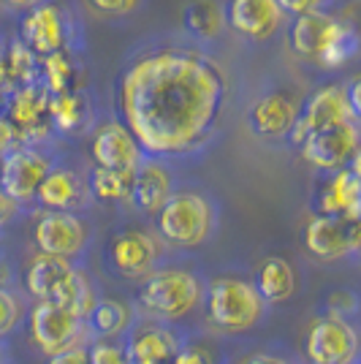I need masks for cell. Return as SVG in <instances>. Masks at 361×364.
<instances>
[{
    "label": "cell",
    "mask_w": 361,
    "mask_h": 364,
    "mask_svg": "<svg viewBox=\"0 0 361 364\" xmlns=\"http://www.w3.org/2000/svg\"><path fill=\"white\" fill-rule=\"evenodd\" d=\"M228 82L198 49L163 46L139 55L117 82V112L144 155L174 158L201 150L217 131Z\"/></svg>",
    "instance_id": "6da1fadb"
},
{
    "label": "cell",
    "mask_w": 361,
    "mask_h": 364,
    "mask_svg": "<svg viewBox=\"0 0 361 364\" xmlns=\"http://www.w3.org/2000/svg\"><path fill=\"white\" fill-rule=\"evenodd\" d=\"M207 280L185 267H161L141 280L136 291V316L182 326L190 316L204 310Z\"/></svg>",
    "instance_id": "7a4b0ae2"
},
{
    "label": "cell",
    "mask_w": 361,
    "mask_h": 364,
    "mask_svg": "<svg viewBox=\"0 0 361 364\" xmlns=\"http://www.w3.org/2000/svg\"><path fill=\"white\" fill-rule=\"evenodd\" d=\"M269 304L258 294L253 277L239 272H220L207 280L204 296V323L215 334H244L258 329L266 316Z\"/></svg>",
    "instance_id": "3957f363"
},
{
    "label": "cell",
    "mask_w": 361,
    "mask_h": 364,
    "mask_svg": "<svg viewBox=\"0 0 361 364\" xmlns=\"http://www.w3.org/2000/svg\"><path fill=\"white\" fill-rule=\"evenodd\" d=\"M155 226L163 245L193 250L212 240L217 226V210L212 198L198 191H174L163 210L155 215Z\"/></svg>",
    "instance_id": "277c9868"
},
{
    "label": "cell",
    "mask_w": 361,
    "mask_h": 364,
    "mask_svg": "<svg viewBox=\"0 0 361 364\" xmlns=\"http://www.w3.org/2000/svg\"><path fill=\"white\" fill-rule=\"evenodd\" d=\"M307 364H361V321L323 313L304 337Z\"/></svg>",
    "instance_id": "5b68a950"
},
{
    "label": "cell",
    "mask_w": 361,
    "mask_h": 364,
    "mask_svg": "<svg viewBox=\"0 0 361 364\" xmlns=\"http://www.w3.org/2000/svg\"><path fill=\"white\" fill-rule=\"evenodd\" d=\"M28 332H31L33 346L41 350L46 359L90 343L85 318H79L71 310L52 302L33 304L28 313Z\"/></svg>",
    "instance_id": "8992f818"
},
{
    "label": "cell",
    "mask_w": 361,
    "mask_h": 364,
    "mask_svg": "<svg viewBox=\"0 0 361 364\" xmlns=\"http://www.w3.org/2000/svg\"><path fill=\"white\" fill-rule=\"evenodd\" d=\"M106 264L125 280H144L163 267V240L144 228H122L106 245Z\"/></svg>",
    "instance_id": "52a82bcc"
},
{
    "label": "cell",
    "mask_w": 361,
    "mask_h": 364,
    "mask_svg": "<svg viewBox=\"0 0 361 364\" xmlns=\"http://www.w3.org/2000/svg\"><path fill=\"white\" fill-rule=\"evenodd\" d=\"M33 242L38 253L76 261L90 242V226L79 213H41L33 226Z\"/></svg>",
    "instance_id": "ba28073f"
},
{
    "label": "cell",
    "mask_w": 361,
    "mask_h": 364,
    "mask_svg": "<svg viewBox=\"0 0 361 364\" xmlns=\"http://www.w3.org/2000/svg\"><path fill=\"white\" fill-rule=\"evenodd\" d=\"M188 329L161 323V321L136 318L131 332L122 337L131 364H171L188 340Z\"/></svg>",
    "instance_id": "9c48e42d"
},
{
    "label": "cell",
    "mask_w": 361,
    "mask_h": 364,
    "mask_svg": "<svg viewBox=\"0 0 361 364\" xmlns=\"http://www.w3.org/2000/svg\"><path fill=\"white\" fill-rule=\"evenodd\" d=\"M52 161L41 150H36L31 144L14 147L11 152L3 155V166H0V191L6 196H11L22 204H36V193L46 180V174L52 171Z\"/></svg>",
    "instance_id": "30bf717a"
},
{
    "label": "cell",
    "mask_w": 361,
    "mask_h": 364,
    "mask_svg": "<svg viewBox=\"0 0 361 364\" xmlns=\"http://www.w3.org/2000/svg\"><path fill=\"white\" fill-rule=\"evenodd\" d=\"M359 125L356 122H343V125H334V128H326V131L310 134L299 150L307 164H313L320 171L337 174V171L347 168V164L353 161V155L359 152Z\"/></svg>",
    "instance_id": "8fae6325"
},
{
    "label": "cell",
    "mask_w": 361,
    "mask_h": 364,
    "mask_svg": "<svg viewBox=\"0 0 361 364\" xmlns=\"http://www.w3.org/2000/svg\"><path fill=\"white\" fill-rule=\"evenodd\" d=\"M343 122H353L350 109H347L345 87L326 85V87H320L307 98V104L299 109V120H296L293 131L288 136H291L293 147H301L310 134L326 131V128L343 125Z\"/></svg>",
    "instance_id": "7c38bea8"
},
{
    "label": "cell",
    "mask_w": 361,
    "mask_h": 364,
    "mask_svg": "<svg viewBox=\"0 0 361 364\" xmlns=\"http://www.w3.org/2000/svg\"><path fill=\"white\" fill-rule=\"evenodd\" d=\"M90 155L95 166L114 168V171H136L144 161V150L120 120L104 122L90 141Z\"/></svg>",
    "instance_id": "4fadbf2b"
},
{
    "label": "cell",
    "mask_w": 361,
    "mask_h": 364,
    "mask_svg": "<svg viewBox=\"0 0 361 364\" xmlns=\"http://www.w3.org/2000/svg\"><path fill=\"white\" fill-rule=\"evenodd\" d=\"M22 44L31 49L36 58H49V55H58L65 49V38H68V28H65V19H63V11L52 3H44V6H36L31 9L22 25Z\"/></svg>",
    "instance_id": "5bb4252c"
},
{
    "label": "cell",
    "mask_w": 361,
    "mask_h": 364,
    "mask_svg": "<svg viewBox=\"0 0 361 364\" xmlns=\"http://www.w3.org/2000/svg\"><path fill=\"white\" fill-rule=\"evenodd\" d=\"M304 250L320 264H331L340 258L356 253L350 240V220L329 218V215H313L304 226Z\"/></svg>",
    "instance_id": "9a60e30c"
},
{
    "label": "cell",
    "mask_w": 361,
    "mask_h": 364,
    "mask_svg": "<svg viewBox=\"0 0 361 364\" xmlns=\"http://www.w3.org/2000/svg\"><path fill=\"white\" fill-rule=\"evenodd\" d=\"M76 272L74 261H65L58 256H33L28 261V269H25V291L28 296H33L36 302H58L63 296L65 286L71 283V277Z\"/></svg>",
    "instance_id": "2e32d148"
},
{
    "label": "cell",
    "mask_w": 361,
    "mask_h": 364,
    "mask_svg": "<svg viewBox=\"0 0 361 364\" xmlns=\"http://www.w3.org/2000/svg\"><path fill=\"white\" fill-rule=\"evenodd\" d=\"M87 201H90L87 182H82L76 171L63 166L52 168L36 193V204L44 213H79L87 207Z\"/></svg>",
    "instance_id": "e0dca14e"
},
{
    "label": "cell",
    "mask_w": 361,
    "mask_h": 364,
    "mask_svg": "<svg viewBox=\"0 0 361 364\" xmlns=\"http://www.w3.org/2000/svg\"><path fill=\"white\" fill-rule=\"evenodd\" d=\"M299 120V107L288 92H266L247 112L253 134L261 139H283Z\"/></svg>",
    "instance_id": "ac0fdd59"
},
{
    "label": "cell",
    "mask_w": 361,
    "mask_h": 364,
    "mask_svg": "<svg viewBox=\"0 0 361 364\" xmlns=\"http://www.w3.org/2000/svg\"><path fill=\"white\" fill-rule=\"evenodd\" d=\"M174 193V177L166 168L163 161L158 158H144L134 171V191H131V204L139 213L158 215L163 204Z\"/></svg>",
    "instance_id": "d6986e66"
},
{
    "label": "cell",
    "mask_w": 361,
    "mask_h": 364,
    "mask_svg": "<svg viewBox=\"0 0 361 364\" xmlns=\"http://www.w3.org/2000/svg\"><path fill=\"white\" fill-rule=\"evenodd\" d=\"M226 22L242 36L253 41H264L280 28L283 11L277 0H228Z\"/></svg>",
    "instance_id": "ffe728a7"
},
{
    "label": "cell",
    "mask_w": 361,
    "mask_h": 364,
    "mask_svg": "<svg viewBox=\"0 0 361 364\" xmlns=\"http://www.w3.org/2000/svg\"><path fill=\"white\" fill-rule=\"evenodd\" d=\"M318 215L343 218V220H361V177L350 168L331 174V180L318 193Z\"/></svg>",
    "instance_id": "44dd1931"
},
{
    "label": "cell",
    "mask_w": 361,
    "mask_h": 364,
    "mask_svg": "<svg viewBox=\"0 0 361 364\" xmlns=\"http://www.w3.org/2000/svg\"><path fill=\"white\" fill-rule=\"evenodd\" d=\"M136 307L131 302L122 299H109L101 296L98 302L92 304V310L87 313V334L92 340H122L125 334L131 332V326L136 323Z\"/></svg>",
    "instance_id": "7402d4cb"
},
{
    "label": "cell",
    "mask_w": 361,
    "mask_h": 364,
    "mask_svg": "<svg viewBox=\"0 0 361 364\" xmlns=\"http://www.w3.org/2000/svg\"><path fill=\"white\" fill-rule=\"evenodd\" d=\"M256 283L258 294L264 296V302L274 307V304H286L293 294H296V272L291 267V261L283 256H269L261 261L256 269Z\"/></svg>",
    "instance_id": "603a6c76"
},
{
    "label": "cell",
    "mask_w": 361,
    "mask_h": 364,
    "mask_svg": "<svg viewBox=\"0 0 361 364\" xmlns=\"http://www.w3.org/2000/svg\"><path fill=\"white\" fill-rule=\"evenodd\" d=\"M331 19H334V16L323 14V11H313V14H304L293 19L291 33H288V41H291L293 52H296L299 58L318 63L320 49H323L326 36H329Z\"/></svg>",
    "instance_id": "cb8c5ba5"
},
{
    "label": "cell",
    "mask_w": 361,
    "mask_h": 364,
    "mask_svg": "<svg viewBox=\"0 0 361 364\" xmlns=\"http://www.w3.org/2000/svg\"><path fill=\"white\" fill-rule=\"evenodd\" d=\"M182 25L190 36L212 41L226 28V11L215 0H193L182 9Z\"/></svg>",
    "instance_id": "d4e9b609"
},
{
    "label": "cell",
    "mask_w": 361,
    "mask_h": 364,
    "mask_svg": "<svg viewBox=\"0 0 361 364\" xmlns=\"http://www.w3.org/2000/svg\"><path fill=\"white\" fill-rule=\"evenodd\" d=\"M87 191H90V198L101 201V204L131 201L134 171H114V168L92 166L90 177H87Z\"/></svg>",
    "instance_id": "484cf974"
},
{
    "label": "cell",
    "mask_w": 361,
    "mask_h": 364,
    "mask_svg": "<svg viewBox=\"0 0 361 364\" xmlns=\"http://www.w3.org/2000/svg\"><path fill=\"white\" fill-rule=\"evenodd\" d=\"M359 33L353 25H347L343 19H331L329 36H326V44L320 49V58L318 65L323 68H337V65H345L356 52H359Z\"/></svg>",
    "instance_id": "4316f807"
},
{
    "label": "cell",
    "mask_w": 361,
    "mask_h": 364,
    "mask_svg": "<svg viewBox=\"0 0 361 364\" xmlns=\"http://www.w3.org/2000/svg\"><path fill=\"white\" fill-rule=\"evenodd\" d=\"M44 71V90L49 95H60V92H74L76 90V63L74 58L63 49L58 55H49L41 63Z\"/></svg>",
    "instance_id": "83f0119b"
},
{
    "label": "cell",
    "mask_w": 361,
    "mask_h": 364,
    "mask_svg": "<svg viewBox=\"0 0 361 364\" xmlns=\"http://www.w3.org/2000/svg\"><path fill=\"white\" fill-rule=\"evenodd\" d=\"M49 120L58 131H74L85 120V98L79 92H60L49 95Z\"/></svg>",
    "instance_id": "f1b7e54d"
},
{
    "label": "cell",
    "mask_w": 361,
    "mask_h": 364,
    "mask_svg": "<svg viewBox=\"0 0 361 364\" xmlns=\"http://www.w3.org/2000/svg\"><path fill=\"white\" fill-rule=\"evenodd\" d=\"M171 364H226V356L220 350L217 337H193L188 334L185 346L180 348V353L174 356Z\"/></svg>",
    "instance_id": "f546056e"
},
{
    "label": "cell",
    "mask_w": 361,
    "mask_h": 364,
    "mask_svg": "<svg viewBox=\"0 0 361 364\" xmlns=\"http://www.w3.org/2000/svg\"><path fill=\"white\" fill-rule=\"evenodd\" d=\"M28 313H31V307L19 291L0 289V340L11 337L28 321Z\"/></svg>",
    "instance_id": "4dcf8cb0"
},
{
    "label": "cell",
    "mask_w": 361,
    "mask_h": 364,
    "mask_svg": "<svg viewBox=\"0 0 361 364\" xmlns=\"http://www.w3.org/2000/svg\"><path fill=\"white\" fill-rule=\"evenodd\" d=\"M9 74L11 82H16L19 87H31L36 85V76H38V58L33 55L28 46L22 41H14L9 46Z\"/></svg>",
    "instance_id": "1f68e13d"
},
{
    "label": "cell",
    "mask_w": 361,
    "mask_h": 364,
    "mask_svg": "<svg viewBox=\"0 0 361 364\" xmlns=\"http://www.w3.org/2000/svg\"><path fill=\"white\" fill-rule=\"evenodd\" d=\"M90 364H131L122 340H92L87 343Z\"/></svg>",
    "instance_id": "d6a6232c"
},
{
    "label": "cell",
    "mask_w": 361,
    "mask_h": 364,
    "mask_svg": "<svg viewBox=\"0 0 361 364\" xmlns=\"http://www.w3.org/2000/svg\"><path fill=\"white\" fill-rule=\"evenodd\" d=\"M359 296L353 294V291H334L329 294V299H326V313H337V316H345V318H356L359 316Z\"/></svg>",
    "instance_id": "836d02e7"
},
{
    "label": "cell",
    "mask_w": 361,
    "mask_h": 364,
    "mask_svg": "<svg viewBox=\"0 0 361 364\" xmlns=\"http://www.w3.org/2000/svg\"><path fill=\"white\" fill-rule=\"evenodd\" d=\"M87 3H90V9H95L104 16H125L136 11V6L141 0H87Z\"/></svg>",
    "instance_id": "e575fe53"
},
{
    "label": "cell",
    "mask_w": 361,
    "mask_h": 364,
    "mask_svg": "<svg viewBox=\"0 0 361 364\" xmlns=\"http://www.w3.org/2000/svg\"><path fill=\"white\" fill-rule=\"evenodd\" d=\"M277 6H280L283 14L304 16V14H313V11H320L323 0H277Z\"/></svg>",
    "instance_id": "d590c367"
},
{
    "label": "cell",
    "mask_w": 361,
    "mask_h": 364,
    "mask_svg": "<svg viewBox=\"0 0 361 364\" xmlns=\"http://www.w3.org/2000/svg\"><path fill=\"white\" fill-rule=\"evenodd\" d=\"M242 364H299L291 353L286 350H258V353H250Z\"/></svg>",
    "instance_id": "8d00e7d4"
},
{
    "label": "cell",
    "mask_w": 361,
    "mask_h": 364,
    "mask_svg": "<svg viewBox=\"0 0 361 364\" xmlns=\"http://www.w3.org/2000/svg\"><path fill=\"white\" fill-rule=\"evenodd\" d=\"M345 98H347V109H350V117L359 125L361 122V76H353L345 87Z\"/></svg>",
    "instance_id": "74e56055"
},
{
    "label": "cell",
    "mask_w": 361,
    "mask_h": 364,
    "mask_svg": "<svg viewBox=\"0 0 361 364\" xmlns=\"http://www.w3.org/2000/svg\"><path fill=\"white\" fill-rule=\"evenodd\" d=\"M46 364H90V356H87V346H76V348H68L46 359Z\"/></svg>",
    "instance_id": "f35d334b"
},
{
    "label": "cell",
    "mask_w": 361,
    "mask_h": 364,
    "mask_svg": "<svg viewBox=\"0 0 361 364\" xmlns=\"http://www.w3.org/2000/svg\"><path fill=\"white\" fill-rule=\"evenodd\" d=\"M16 139H19V131L14 128V122L9 120V117H0V155L14 150Z\"/></svg>",
    "instance_id": "ab89813d"
},
{
    "label": "cell",
    "mask_w": 361,
    "mask_h": 364,
    "mask_svg": "<svg viewBox=\"0 0 361 364\" xmlns=\"http://www.w3.org/2000/svg\"><path fill=\"white\" fill-rule=\"evenodd\" d=\"M16 215H19V204H16L11 196H6V193L0 191V228L9 226Z\"/></svg>",
    "instance_id": "60d3db41"
},
{
    "label": "cell",
    "mask_w": 361,
    "mask_h": 364,
    "mask_svg": "<svg viewBox=\"0 0 361 364\" xmlns=\"http://www.w3.org/2000/svg\"><path fill=\"white\" fill-rule=\"evenodd\" d=\"M3 3L11 9H25V11H31L36 6H44V0H3Z\"/></svg>",
    "instance_id": "b9f144b4"
},
{
    "label": "cell",
    "mask_w": 361,
    "mask_h": 364,
    "mask_svg": "<svg viewBox=\"0 0 361 364\" xmlns=\"http://www.w3.org/2000/svg\"><path fill=\"white\" fill-rule=\"evenodd\" d=\"M347 168H350V171H353V174H359V177H361V147H359V152H356V155H353V161H350V164H347Z\"/></svg>",
    "instance_id": "7bdbcfd3"
},
{
    "label": "cell",
    "mask_w": 361,
    "mask_h": 364,
    "mask_svg": "<svg viewBox=\"0 0 361 364\" xmlns=\"http://www.w3.org/2000/svg\"><path fill=\"white\" fill-rule=\"evenodd\" d=\"M9 362V346H6V340H0V364Z\"/></svg>",
    "instance_id": "ee69618b"
},
{
    "label": "cell",
    "mask_w": 361,
    "mask_h": 364,
    "mask_svg": "<svg viewBox=\"0 0 361 364\" xmlns=\"http://www.w3.org/2000/svg\"><path fill=\"white\" fill-rule=\"evenodd\" d=\"M0 166H3V155H0Z\"/></svg>",
    "instance_id": "f6af8a7d"
},
{
    "label": "cell",
    "mask_w": 361,
    "mask_h": 364,
    "mask_svg": "<svg viewBox=\"0 0 361 364\" xmlns=\"http://www.w3.org/2000/svg\"><path fill=\"white\" fill-rule=\"evenodd\" d=\"M3 364H14V362H11V359H9V362H3Z\"/></svg>",
    "instance_id": "bcb514c9"
}]
</instances>
